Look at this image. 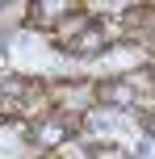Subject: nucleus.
Returning <instances> with one entry per match:
<instances>
[{"instance_id":"nucleus-2","label":"nucleus","mask_w":155,"mask_h":159,"mask_svg":"<svg viewBox=\"0 0 155 159\" xmlns=\"http://www.w3.org/2000/svg\"><path fill=\"white\" fill-rule=\"evenodd\" d=\"M34 138H38L42 147H55V143H63V138H67V126H63V121H46V126L34 130Z\"/></svg>"},{"instance_id":"nucleus-4","label":"nucleus","mask_w":155,"mask_h":159,"mask_svg":"<svg viewBox=\"0 0 155 159\" xmlns=\"http://www.w3.org/2000/svg\"><path fill=\"white\" fill-rule=\"evenodd\" d=\"M147 130H151V134H155V113H151V117H147Z\"/></svg>"},{"instance_id":"nucleus-3","label":"nucleus","mask_w":155,"mask_h":159,"mask_svg":"<svg viewBox=\"0 0 155 159\" xmlns=\"http://www.w3.org/2000/svg\"><path fill=\"white\" fill-rule=\"evenodd\" d=\"M97 46H101V30H97V25H92V30H84L80 38L71 42V50H80V55H92Z\"/></svg>"},{"instance_id":"nucleus-1","label":"nucleus","mask_w":155,"mask_h":159,"mask_svg":"<svg viewBox=\"0 0 155 159\" xmlns=\"http://www.w3.org/2000/svg\"><path fill=\"white\" fill-rule=\"evenodd\" d=\"M101 101H113V105H134V84H101Z\"/></svg>"}]
</instances>
